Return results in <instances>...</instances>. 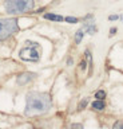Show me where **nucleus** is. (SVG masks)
Masks as SVG:
<instances>
[{
	"mask_svg": "<svg viewBox=\"0 0 123 129\" xmlns=\"http://www.w3.org/2000/svg\"><path fill=\"white\" fill-rule=\"evenodd\" d=\"M52 106V100L50 94L40 91H31L26 98V116H36L48 112Z\"/></svg>",
	"mask_w": 123,
	"mask_h": 129,
	"instance_id": "obj_1",
	"label": "nucleus"
},
{
	"mask_svg": "<svg viewBox=\"0 0 123 129\" xmlns=\"http://www.w3.org/2000/svg\"><path fill=\"white\" fill-rule=\"evenodd\" d=\"M34 0H6L4 8L10 15H19L28 12L34 8Z\"/></svg>",
	"mask_w": 123,
	"mask_h": 129,
	"instance_id": "obj_2",
	"label": "nucleus"
},
{
	"mask_svg": "<svg viewBox=\"0 0 123 129\" xmlns=\"http://www.w3.org/2000/svg\"><path fill=\"white\" fill-rule=\"evenodd\" d=\"M19 56L26 62H38L40 59V46H39V43L27 40L24 47L19 52Z\"/></svg>",
	"mask_w": 123,
	"mask_h": 129,
	"instance_id": "obj_3",
	"label": "nucleus"
},
{
	"mask_svg": "<svg viewBox=\"0 0 123 129\" xmlns=\"http://www.w3.org/2000/svg\"><path fill=\"white\" fill-rule=\"evenodd\" d=\"M19 31V24L16 18L0 19V42L10 39Z\"/></svg>",
	"mask_w": 123,
	"mask_h": 129,
	"instance_id": "obj_4",
	"label": "nucleus"
},
{
	"mask_svg": "<svg viewBox=\"0 0 123 129\" xmlns=\"http://www.w3.org/2000/svg\"><path fill=\"white\" fill-rule=\"evenodd\" d=\"M35 77H36V74H34V73H24V74H20L18 75V83L19 85H26L30 81H32Z\"/></svg>",
	"mask_w": 123,
	"mask_h": 129,
	"instance_id": "obj_5",
	"label": "nucleus"
},
{
	"mask_svg": "<svg viewBox=\"0 0 123 129\" xmlns=\"http://www.w3.org/2000/svg\"><path fill=\"white\" fill-rule=\"evenodd\" d=\"M84 30H86V32L87 34H90V35H94L95 32H96V26L94 24V22H87V23H84Z\"/></svg>",
	"mask_w": 123,
	"mask_h": 129,
	"instance_id": "obj_6",
	"label": "nucleus"
},
{
	"mask_svg": "<svg viewBox=\"0 0 123 129\" xmlns=\"http://www.w3.org/2000/svg\"><path fill=\"white\" fill-rule=\"evenodd\" d=\"M44 19L47 20H52V22H63L64 18L60 15H55V14H44Z\"/></svg>",
	"mask_w": 123,
	"mask_h": 129,
	"instance_id": "obj_7",
	"label": "nucleus"
},
{
	"mask_svg": "<svg viewBox=\"0 0 123 129\" xmlns=\"http://www.w3.org/2000/svg\"><path fill=\"white\" fill-rule=\"evenodd\" d=\"M104 108H106V105L103 100H96L92 102V109H95V110H103Z\"/></svg>",
	"mask_w": 123,
	"mask_h": 129,
	"instance_id": "obj_8",
	"label": "nucleus"
},
{
	"mask_svg": "<svg viewBox=\"0 0 123 129\" xmlns=\"http://www.w3.org/2000/svg\"><path fill=\"white\" fill-rule=\"evenodd\" d=\"M83 35H84V32H83V30H78L76 32H75V43L79 44L82 42L83 39Z\"/></svg>",
	"mask_w": 123,
	"mask_h": 129,
	"instance_id": "obj_9",
	"label": "nucleus"
},
{
	"mask_svg": "<svg viewBox=\"0 0 123 129\" xmlns=\"http://www.w3.org/2000/svg\"><path fill=\"white\" fill-rule=\"evenodd\" d=\"M87 104H88V98H83L78 105V110H83V109L87 106Z\"/></svg>",
	"mask_w": 123,
	"mask_h": 129,
	"instance_id": "obj_10",
	"label": "nucleus"
},
{
	"mask_svg": "<svg viewBox=\"0 0 123 129\" xmlns=\"http://www.w3.org/2000/svg\"><path fill=\"white\" fill-rule=\"evenodd\" d=\"M95 98L96 100H104L106 98V91L104 90H98L95 93Z\"/></svg>",
	"mask_w": 123,
	"mask_h": 129,
	"instance_id": "obj_11",
	"label": "nucleus"
},
{
	"mask_svg": "<svg viewBox=\"0 0 123 129\" xmlns=\"http://www.w3.org/2000/svg\"><path fill=\"white\" fill-rule=\"evenodd\" d=\"M64 22H68V23L75 24V23L79 22V19L78 18H72V16H67V18H64Z\"/></svg>",
	"mask_w": 123,
	"mask_h": 129,
	"instance_id": "obj_12",
	"label": "nucleus"
},
{
	"mask_svg": "<svg viewBox=\"0 0 123 129\" xmlns=\"http://www.w3.org/2000/svg\"><path fill=\"white\" fill-rule=\"evenodd\" d=\"M114 128H123V121H116L114 124Z\"/></svg>",
	"mask_w": 123,
	"mask_h": 129,
	"instance_id": "obj_13",
	"label": "nucleus"
},
{
	"mask_svg": "<svg viewBox=\"0 0 123 129\" xmlns=\"http://www.w3.org/2000/svg\"><path fill=\"white\" fill-rule=\"evenodd\" d=\"M86 67H87V62L83 59L82 62H80V69H82V70H86Z\"/></svg>",
	"mask_w": 123,
	"mask_h": 129,
	"instance_id": "obj_14",
	"label": "nucleus"
},
{
	"mask_svg": "<svg viewBox=\"0 0 123 129\" xmlns=\"http://www.w3.org/2000/svg\"><path fill=\"white\" fill-rule=\"evenodd\" d=\"M116 19H119L118 15H110L108 16V20H116Z\"/></svg>",
	"mask_w": 123,
	"mask_h": 129,
	"instance_id": "obj_15",
	"label": "nucleus"
},
{
	"mask_svg": "<svg viewBox=\"0 0 123 129\" xmlns=\"http://www.w3.org/2000/svg\"><path fill=\"white\" fill-rule=\"evenodd\" d=\"M115 34H116V28L112 27V28L110 30V36H111V35H115Z\"/></svg>",
	"mask_w": 123,
	"mask_h": 129,
	"instance_id": "obj_16",
	"label": "nucleus"
},
{
	"mask_svg": "<svg viewBox=\"0 0 123 129\" xmlns=\"http://www.w3.org/2000/svg\"><path fill=\"white\" fill-rule=\"evenodd\" d=\"M71 126H72V128H83V125H80V124H72Z\"/></svg>",
	"mask_w": 123,
	"mask_h": 129,
	"instance_id": "obj_17",
	"label": "nucleus"
}]
</instances>
